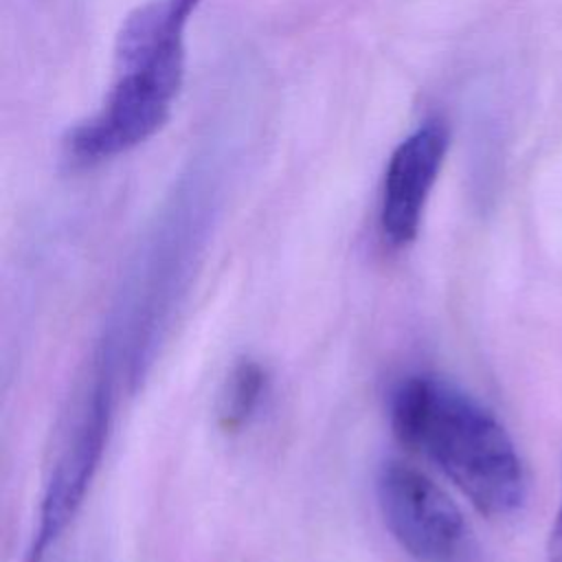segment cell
Masks as SVG:
<instances>
[{"label": "cell", "instance_id": "cell-5", "mask_svg": "<svg viewBox=\"0 0 562 562\" xmlns=\"http://www.w3.org/2000/svg\"><path fill=\"white\" fill-rule=\"evenodd\" d=\"M375 498L391 538L415 562H485L457 503L415 465L386 459L375 474Z\"/></svg>", "mask_w": 562, "mask_h": 562}, {"label": "cell", "instance_id": "cell-6", "mask_svg": "<svg viewBox=\"0 0 562 562\" xmlns=\"http://www.w3.org/2000/svg\"><path fill=\"white\" fill-rule=\"evenodd\" d=\"M448 145V123L430 116L391 151L378 209L380 235L389 248H406L415 241Z\"/></svg>", "mask_w": 562, "mask_h": 562}, {"label": "cell", "instance_id": "cell-2", "mask_svg": "<svg viewBox=\"0 0 562 562\" xmlns=\"http://www.w3.org/2000/svg\"><path fill=\"white\" fill-rule=\"evenodd\" d=\"M393 435L435 463L487 516H512L527 498L522 459L501 419L437 373H408L389 393Z\"/></svg>", "mask_w": 562, "mask_h": 562}, {"label": "cell", "instance_id": "cell-7", "mask_svg": "<svg viewBox=\"0 0 562 562\" xmlns=\"http://www.w3.org/2000/svg\"><path fill=\"white\" fill-rule=\"evenodd\" d=\"M268 393L270 375L261 362L252 358L235 362L220 391L217 417L222 430L241 432L244 428H248L259 415Z\"/></svg>", "mask_w": 562, "mask_h": 562}, {"label": "cell", "instance_id": "cell-1", "mask_svg": "<svg viewBox=\"0 0 562 562\" xmlns=\"http://www.w3.org/2000/svg\"><path fill=\"white\" fill-rule=\"evenodd\" d=\"M231 165L233 151L222 138H209L178 173L127 259L90 356L125 391H136L151 371L191 292L222 215Z\"/></svg>", "mask_w": 562, "mask_h": 562}, {"label": "cell", "instance_id": "cell-3", "mask_svg": "<svg viewBox=\"0 0 562 562\" xmlns=\"http://www.w3.org/2000/svg\"><path fill=\"white\" fill-rule=\"evenodd\" d=\"M202 0H147L114 40V81L88 119L64 136V156L92 167L136 149L171 116L184 83L187 29Z\"/></svg>", "mask_w": 562, "mask_h": 562}, {"label": "cell", "instance_id": "cell-4", "mask_svg": "<svg viewBox=\"0 0 562 562\" xmlns=\"http://www.w3.org/2000/svg\"><path fill=\"white\" fill-rule=\"evenodd\" d=\"M121 384L90 358L64 415L24 562H44L75 520L108 448Z\"/></svg>", "mask_w": 562, "mask_h": 562}, {"label": "cell", "instance_id": "cell-8", "mask_svg": "<svg viewBox=\"0 0 562 562\" xmlns=\"http://www.w3.org/2000/svg\"><path fill=\"white\" fill-rule=\"evenodd\" d=\"M549 562H562V501L549 536Z\"/></svg>", "mask_w": 562, "mask_h": 562}]
</instances>
